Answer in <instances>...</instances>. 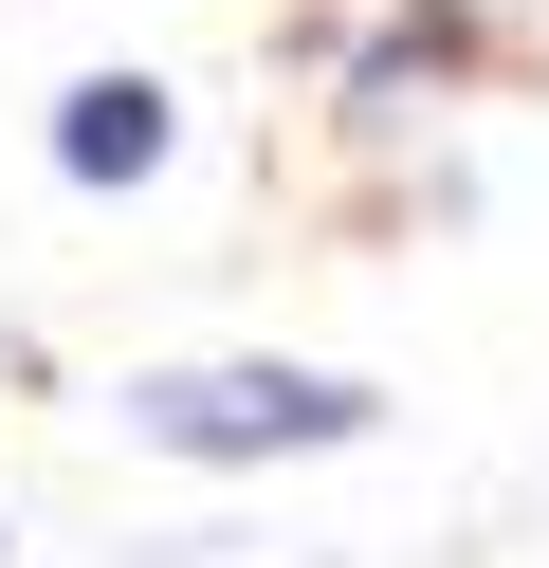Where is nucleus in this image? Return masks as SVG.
Instances as JSON below:
<instances>
[{"mask_svg": "<svg viewBox=\"0 0 549 568\" xmlns=\"http://www.w3.org/2000/svg\"><path fill=\"white\" fill-rule=\"evenodd\" d=\"M110 422H129L146 458L238 477V458H348L366 422H385V385L366 367H293V348H220V367H129Z\"/></svg>", "mask_w": 549, "mask_h": 568, "instance_id": "1", "label": "nucleus"}, {"mask_svg": "<svg viewBox=\"0 0 549 568\" xmlns=\"http://www.w3.org/2000/svg\"><path fill=\"white\" fill-rule=\"evenodd\" d=\"M165 148H183V92L165 74H73L55 92V184H165Z\"/></svg>", "mask_w": 549, "mask_h": 568, "instance_id": "2", "label": "nucleus"}, {"mask_svg": "<svg viewBox=\"0 0 549 568\" xmlns=\"http://www.w3.org/2000/svg\"><path fill=\"white\" fill-rule=\"evenodd\" d=\"M439 74H458V0H403L385 38L348 55V129H403V111H421Z\"/></svg>", "mask_w": 549, "mask_h": 568, "instance_id": "3", "label": "nucleus"}]
</instances>
